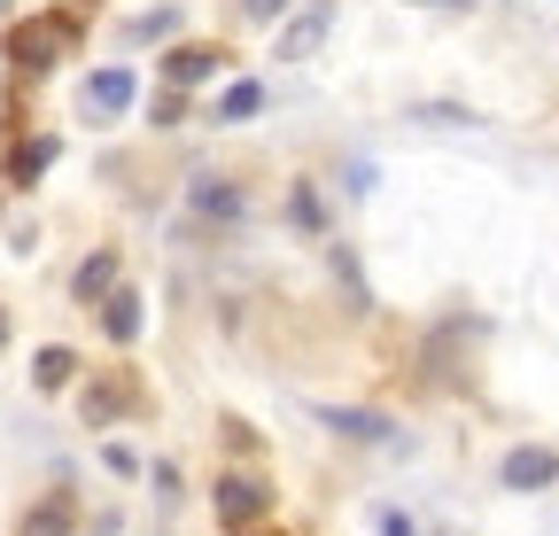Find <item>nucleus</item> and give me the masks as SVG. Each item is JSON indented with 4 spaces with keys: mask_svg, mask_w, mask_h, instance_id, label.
I'll return each instance as SVG.
<instances>
[{
    "mask_svg": "<svg viewBox=\"0 0 559 536\" xmlns=\"http://www.w3.org/2000/svg\"><path fill=\"white\" fill-rule=\"evenodd\" d=\"M70 47H79V16H70V9H47V16L9 24V62H16V71H47V62L70 55Z\"/></svg>",
    "mask_w": 559,
    "mask_h": 536,
    "instance_id": "1",
    "label": "nucleus"
},
{
    "mask_svg": "<svg viewBox=\"0 0 559 536\" xmlns=\"http://www.w3.org/2000/svg\"><path fill=\"white\" fill-rule=\"evenodd\" d=\"M187 218H202L210 234H241L249 226V187L226 171H194L187 179Z\"/></svg>",
    "mask_w": 559,
    "mask_h": 536,
    "instance_id": "2",
    "label": "nucleus"
},
{
    "mask_svg": "<svg viewBox=\"0 0 559 536\" xmlns=\"http://www.w3.org/2000/svg\"><path fill=\"white\" fill-rule=\"evenodd\" d=\"M264 513H272V490H264V483H249V475H226V483H218V521H226L234 536H249Z\"/></svg>",
    "mask_w": 559,
    "mask_h": 536,
    "instance_id": "3",
    "label": "nucleus"
},
{
    "mask_svg": "<svg viewBox=\"0 0 559 536\" xmlns=\"http://www.w3.org/2000/svg\"><path fill=\"white\" fill-rule=\"evenodd\" d=\"M79 102H86L94 124H109V117H124V109L140 102V79H132V71H94V79L79 86Z\"/></svg>",
    "mask_w": 559,
    "mask_h": 536,
    "instance_id": "4",
    "label": "nucleus"
},
{
    "mask_svg": "<svg viewBox=\"0 0 559 536\" xmlns=\"http://www.w3.org/2000/svg\"><path fill=\"white\" fill-rule=\"evenodd\" d=\"M498 483H506V490H551V483H559V451H544V443H521V451H506Z\"/></svg>",
    "mask_w": 559,
    "mask_h": 536,
    "instance_id": "5",
    "label": "nucleus"
},
{
    "mask_svg": "<svg viewBox=\"0 0 559 536\" xmlns=\"http://www.w3.org/2000/svg\"><path fill=\"white\" fill-rule=\"evenodd\" d=\"M319 428L349 436V443H389V413H366V405H311Z\"/></svg>",
    "mask_w": 559,
    "mask_h": 536,
    "instance_id": "6",
    "label": "nucleus"
},
{
    "mask_svg": "<svg viewBox=\"0 0 559 536\" xmlns=\"http://www.w3.org/2000/svg\"><path fill=\"white\" fill-rule=\"evenodd\" d=\"M218 71H226V47H171L164 55V79L171 86H210Z\"/></svg>",
    "mask_w": 559,
    "mask_h": 536,
    "instance_id": "7",
    "label": "nucleus"
},
{
    "mask_svg": "<svg viewBox=\"0 0 559 536\" xmlns=\"http://www.w3.org/2000/svg\"><path fill=\"white\" fill-rule=\"evenodd\" d=\"M326 24H334V0H311V9H296V24L280 32V55H288V62H304V55L326 39Z\"/></svg>",
    "mask_w": 559,
    "mask_h": 536,
    "instance_id": "8",
    "label": "nucleus"
},
{
    "mask_svg": "<svg viewBox=\"0 0 559 536\" xmlns=\"http://www.w3.org/2000/svg\"><path fill=\"white\" fill-rule=\"evenodd\" d=\"M70 528H79V498H70V490H47V498L24 513L16 536H70Z\"/></svg>",
    "mask_w": 559,
    "mask_h": 536,
    "instance_id": "9",
    "label": "nucleus"
},
{
    "mask_svg": "<svg viewBox=\"0 0 559 536\" xmlns=\"http://www.w3.org/2000/svg\"><path fill=\"white\" fill-rule=\"evenodd\" d=\"M117 264H124L117 249H94V257L79 264V281H70V303H102V296L117 288Z\"/></svg>",
    "mask_w": 559,
    "mask_h": 536,
    "instance_id": "10",
    "label": "nucleus"
},
{
    "mask_svg": "<svg viewBox=\"0 0 559 536\" xmlns=\"http://www.w3.org/2000/svg\"><path fill=\"white\" fill-rule=\"evenodd\" d=\"M47 164H55V132H32V141H16V148H9V187H32Z\"/></svg>",
    "mask_w": 559,
    "mask_h": 536,
    "instance_id": "11",
    "label": "nucleus"
},
{
    "mask_svg": "<svg viewBox=\"0 0 559 536\" xmlns=\"http://www.w3.org/2000/svg\"><path fill=\"white\" fill-rule=\"evenodd\" d=\"M326 264H334V281H342V303H349V311H373V288H366V273H358V257H349L342 241H326Z\"/></svg>",
    "mask_w": 559,
    "mask_h": 536,
    "instance_id": "12",
    "label": "nucleus"
},
{
    "mask_svg": "<svg viewBox=\"0 0 559 536\" xmlns=\"http://www.w3.org/2000/svg\"><path fill=\"white\" fill-rule=\"evenodd\" d=\"M102 334H109V343H132V334H140V296L132 288H109L102 296Z\"/></svg>",
    "mask_w": 559,
    "mask_h": 536,
    "instance_id": "13",
    "label": "nucleus"
},
{
    "mask_svg": "<svg viewBox=\"0 0 559 536\" xmlns=\"http://www.w3.org/2000/svg\"><path fill=\"white\" fill-rule=\"evenodd\" d=\"M32 381H39V389L55 396V389H70V381H79V358H70L62 343H47V350L32 358Z\"/></svg>",
    "mask_w": 559,
    "mask_h": 536,
    "instance_id": "14",
    "label": "nucleus"
},
{
    "mask_svg": "<svg viewBox=\"0 0 559 536\" xmlns=\"http://www.w3.org/2000/svg\"><path fill=\"white\" fill-rule=\"evenodd\" d=\"M288 218H296V226H304V234H326V203H319V194H311V187H304V179H296V187H288Z\"/></svg>",
    "mask_w": 559,
    "mask_h": 536,
    "instance_id": "15",
    "label": "nucleus"
},
{
    "mask_svg": "<svg viewBox=\"0 0 559 536\" xmlns=\"http://www.w3.org/2000/svg\"><path fill=\"white\" fill-rule=\"evenodd\" d=\"M257 109H264V86H257V79L226 86V102H218V117H226V124H241V117H257Z\"/></svg>",
    "mask_w": 559,
    "mask_h": 536,
    "instance_id": "16",
    "label": "nucleus"
},
{
    "mask_svg": "<svg viewBox=\"0 0 559 536\" xmlns=\"http://www.w3.org/2000/svg\"><path fill=\"white\" fill-rule=\"evenodd\" d=\"M117 413H124V389H117V381H94V389H86V420H94V428H109Z\"/></svg>",
    "mask_w": 559,
    "mask_h": 536,
    "instance_id": "17",
    "label": "nucleus"
},
{
    "mask_svg": "<svg viewBox=\"0 0 559 536\" xmlns=\"http://www.w3.org/2000/svg\"><path fill=\"white\" fill-rule=\"evenodd\" d=\"M179 117H187V86H171V94L156 102V124H179Z\"/></svg>",
    "mask_w": 559,
    "mask_h": 536,
    "instance_id": "18",
    "label": "nucleus"
},
{
    "mask_svg": "<svg viewBox=\"0 0 559 536\" xmlns=\"http://www.w3.org/2000/svg\"><path fill=\"white\" fill-rule=\"evenodd\" d=\"M102 458H109V475H140V458H132V443H109Z\"/></svg>",
    "mask_w": 559,
    "mask_h": 536,
    "instance_id": "19",
    "label": "nucleus"
},
{
    "mask_svg": "<svg viewBox=\"0 0 559 536\" xmlns=\"http://www.w3.org/2000/svg\"><path fill=\"white\" fill-rule=\"evenodd\" d=\"M280 9H288V0H241V16H249V24H272Z\"/></svg>",
    "mask_w": 559,
    "mask_h": 536,
    "instance_id": "20",
    "label": "nucleus"
},
{
    "mask_svg": "<svg viewBox=\"0 0 559 536\" xmlns=\"http://www.w3.org/2000/svg\"><path fill=\"white\" fill-rule=\"evenodd\" d=\"M381 536H412V521H404L396 505H381Z\"/></svg>",
    "mask_w": 559,
    "mask_h": 536,
    "instance_id": "21",
    "label": "nucleus"
},
{
    "mask_svg": "<svg viewBox=\"0 0 559 536\" xmlns=\"http://www.w3.org/2000/svg\"><path fill=\"white\" fill-rule=\"evenodd\" d=\"M412 9H466V0H412Z\"/></svg>",
    "mask_w": 559,
    "mask_h": 536,
    "instance_id": "22",
    "label": "nucleus"
},
{
    "mask_svg": "<svg viewBox=\"0 0 559 536\" xmlns=\"http://www.w3.org/2000/svg\"><path fill=\"white\" fill-rule=\"evenodd\" d=\"M0 343H9V311H0Z\"/></svg>",
    "mask_w": 559,
    "mask_h": 536,
    "instance_id": "23",
    "label": "nucleus"
}]
</instances>
